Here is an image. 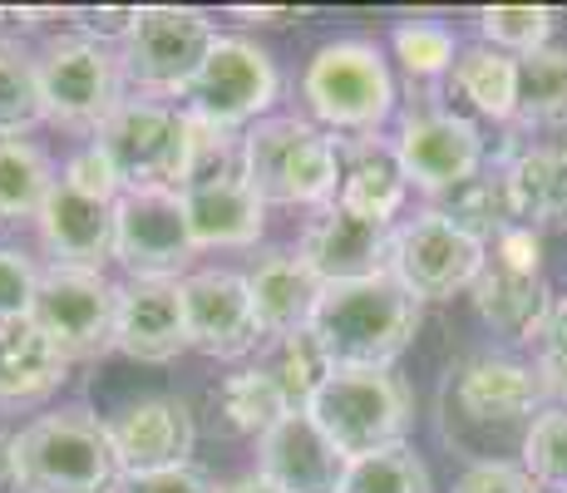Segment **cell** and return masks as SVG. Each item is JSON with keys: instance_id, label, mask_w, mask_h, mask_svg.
Masks as SVG:
<instances>
[{"instance_id": "cell-32", "label": "cell", "mask_w": 567, "mask_h": 493, "mask_svg": "<svg viewBox=\"0 0 567 493\" xmlns=\"http://www.w3.org/2000/svg\"><path fill=\"white\" fill-rule=\"evenodd\" d=\"M277 346V356H271V376H277V386L287 390V400H291V410H311V400L326 390V380L336 376V366H331V356H326V346L316 341V331L307 326V331H291V336H281V341H271Z\"/></svg>"}, {"instance_id": "cell-35", "label": "cell", "mask_w": 567, "mask_h": 493, "mask_svg": "<svg viewBox=\"0 0 567 493\" xmlns=\"http://www.w3.org/2000/svg\"><path fill=\"white\" fill-rule=\"evenodd\" d=\"M478 25H484V45L518 54L523 60V54L548 50L553 10H543V6H488L484 16H478Z\"/></svg>"}, {"instance_id": "cell-11", "label": "cell", "mask_w": 567, "mask_h": 493, "mask_svg": "<svg viewBox=\"0 0 567 493\" xmlns=\"http://www.w3.org/2000/svg\"><path fill=\"white\" fill-rule=\"evenodd\" d=\"M213 45L217 30L203 10L148 6L124 40V74L148 94H188Z\"/></svg>"}, {"instance_id": "cell-18", "label": "cell", "mask_w": 567, "mask_h": 493, "mask_svg": "<svg viewBox=\"0 0 567 493\" xmlns=\"http://www.w3.org/2000/svg\"><path fill=\"white\" fill-rule=\"evenodd\" d=\"M114 350L144 366H168L188 350V321H183V281L134 277L118 287V331Z\"/></svg>"}, {"instance_id": "cell-29", "label": "cell", "mask_w": 567, "mask_h": 493, "mask_svg": "<svg viewBox=\"0 0 567 493\" xmlns=\"http://www.w3.org/2000/svg\"><path fill=\"white\" fill-rule=\"evenodd\" d=\"M454 90L484 119H518V60L494 45H468L454 60Z\"/></svg>"}, {"instance_id": "cell-3", "label": "cell", "mask_w": 567, "mask_h": 493, "mask_svg": "<svg viewBox=\"0 0 567 493\" xmlns=\"http://www.w3.org/2000/svg\"><path fill=\"white\" fill-rule=\"evenodd\" d=\"M124 469L109 430L90 410L40 414L16 434V489L20 493H114Z\"/></svg>"}, {"instance_id": "cell-23", "label": "cell", "mask_w": 567, "mask_h": 493, "mask_svg": "<svg viewBox=\"0 0 567 493\" xmlns=\"http://www.w3.org/2000/svg\"><path fill=\"white\" fill-rule=\"evenodd\" d=\"M247 291H252L257 321H261L267 341L307 331L316 316V301H321V281H316V271L297 251H271V257H261L252 267V277H247Z\"/></svg>"}, {"instance_id": "cell-8", "label": "cell", "mask_w": 567, "mask_h": 493, "mask_svg": "<svg viewBox=\"0 0 567 493\" xmlns=\"http://www.w3.org/2000/svg\"><path fill=\"white\" fill-rule=\"evenodd\" d=\"M277 94L281 74L267 50L243 35H217V45L207 50L198 80L188 90V114L223 129V134H237L247 124H261V114L277 104Z\"/></svg>"}, {"instance_id": "cell-7", "label": "cell", "mask_w": 567, "mask_h": 493, "mask_svg": "<svg viewBox=\"0 0 567 493\" xmlns=\"http://www.w3.org/2000/svg\"><path fill=\"white\" fill-rule=\"evenodd\" d=\"M40 99H45V124L80 129V134H100L124 104V64L109 54L100 40H54L35 60Z\"/></svg>"}, {"instance_id": "cell-26", "label": "cell", "mask_w": 567, "mask_h": 493, "mask_svg": "<svg viewBox=\"0 0 567 493\" xmlns=\"http://www.w3.org/2000/svg\"><path fill=\"white\" fill-rule=\"evenodd\" d=\"M474 306L498 336H514V341L543 336V326L553 316V296L543 287V277H523V271L494 267V261L474 281Z\"/></svg>"}, {"instance_id": "cell-6", "label": "cell", "mask_w": 567, "mask_h": 493, "mask_svg": "<svg viewBox=\"0 0 567 493\" xmlns=\"http://www.w3.org/2000/svg\"><path fill=\"white\" fill-rule=\"evenodd\" d=\"M301 99L321 124L346 134H375L395 109V80L375 40H331L311 54Z\"/></svg>"}, {"instance_id": "cell-45", "label": "cell", "mask_w": 567, "mask_h": 493, "mask_svg": "<svg viewBox=\"0 0 567 493\" xmlns=\"http://www.w3.org/2000/svg\"><path fill=\"white\" fill-rule=\"evenodd\" d=\"M16 484V434L0 430V489Z\"/></svg>"}, {"instance_id": "cell-13", "label": "cell", "mask_w": 567, "mask_h": 493, "mask_svg": "<svg viewBox=\"0 0 567 493\" xmlns=\"http://www.w3.org/2000/svg\"><path fill=\"white\" fill-rule=\"evenodd\" d=\"M395 158H400V168H405L410 188L444 197L484 168V134H478L474 119L434 104L400 124Z\"/></svg>"}, {"instance_id": "cell-10", "label": "cell", "mask_w": 567, "mask_h": 493, "mask_svg": "<svg viewBox=\"0 0 567 493\" xmlns=\"http://www.w3.org/2000/svg\"><path fill=\"white\" fill-rule=\"evenodd\" d=\"M488 267V247L440 213H424L414 223L395 227V251H390V277L405 287L414 301H450L460 291H474V281Z\"/></svg>"}, {"instance_id": "cell-38", "label": "cell", "mask_w": 567, "mask_h": 493, "mask_svg": "<svg viewBox=\"0 0 567 493\" xmlns=\"http://www.w3.org/2000/svg\"><path fill=\"white\" fill-rule=\"evenodd\" d=\"M60 183H64L70 193L90 197V203H118V197H124V183H118L114 163H109V153H104L100 144L74 148L70 158H64Z\"/></svg>"}, {"instance_id": "cell-42", "label": "cell", "mask_w": 567, "mask_h": 493, "mask_svg": "<svg viewBox=\"0 0 567 493\" xmlns=\"http://www.w3.org/2000/svg\"><path fill=\"white\" fill-rule=\"evenodd\" d=\"M494 267H508V271H523V277H543V243L533 227H508L504 237L494 243Z\"/></svg>"}, {"instance_id": "cell-33", "label": "cell", "mask_w": 567, "mask_h": 493, "mask_svg": "<svg viewBox=\"0 0 567 493\" xmlns=\"http://www.w3.org/2000/svg\"><path fill=\"white\" fill-rule=\"evenodd\" d=\"M35 124H45L35 64L20 50L0 45V138H25Z\"/></svg>"}, {"instance_id": "cell-46", "label": "cell", "mask_w": 567, "mask_h": 493, "mask_svg": "<svg viewBox=\"0 0 567 493\" xmlns=\"http://www.w3.org/2000/svg\"><path fill=\"white\" fill-rule=\"evenodd\" d=\"M223 493H281V489H277V484H267L261 474H247V479H233V484H227Z\"/></svg>"}, {"instance_id": "cell-19", "label": "cell", "mask_w": 567, "mask_h": 493, "mask_svg": "<svg viewBox=\"0 0 567 493\" xmlns=\"http://www.w3.org/2000/svg\"><path fill=\"white\" fill-rule=\"evenodd\" d=\"M35 223L54 267L104 271V261H114V247H118L114 203H90V197L70 193L64 183H54L50 203L40 207Z\"/></svg>"}, {"instance_id": "cell-17", "label": "cell", "mask_w": 567, "mask_h": 493, "mask_svg": "<svg viewBox=\"0 0 567 493\" xmlns=\"http://www.w3.org/2000/svg\"><path fill=\"white\" fill-rule=\"evenodd\" d=\"M257 454V474L281 493H341L346 469H351V459L316 430L307 410H291L277 430L261 434Z\"/></svg>"}, {"instance_id": "cell-1", "label": "cell", "mask_w": 567, "mask_h": 493, "mask_svg": "<svg viewBox=\"0 0 567 493\" xmlns=\"http://www.w3.org/2000/svg\"><path fill=\"white\" fill-rule=\"evenodd\" d=\"M311 331L336 370H390L420 331V301L395 277L321 287Z\"/></svg>"}, {"instance_id": "cell-31", "label": "cell", "mask_w": 567, "mask_h": 493, "mask_svg": "<svg viewBox=\"0 0 567 493\" xmlns=\"http://www.w3.org/2000/svg\"><path fill=\"white\" fill-rule=\"evenodd\" d=\"M518 124L567 129V50H538L518 60Z\"/></svg>"}, {"instance_id": "cell-25", "label": "cell", "mask_w": 567, "mask_h": 493, "mask_svg": "<svg viewBox=\"0 0 567 493\" xmlns=\"http://www.w3.org/2000/svg\"><path fill=\"white\" fill-rule=\"evenodd\" d=\"M508 197H514L518 227H567V138L563 144H543L528 153H514L504 163Z\"/></svg>"}, {"instance_id": "cell-37", "label": "cell", "mask_w": 567, "mask_h": 493, "mask_svg": "<svg viewBox=\"0 0 567 493\" xmlns=\"http://www.w3.org/2000/svg\"><path fill=\"white\" fill-rule=\"evenodd\" d=\"M390 45H395V60L405 64L414 80H434V74L454 70V60H460L454 35L444 25H430V20H410V25H400Z\"/></svg>"}, {"instance_id": "cell-41", "label": "cell", "mask_w": 567, "mask_h": 493, "mask_svg": "<svg viewBox=\"0 0 567 493\" xmlns=\"http://www.w3.org/2000/svg\"><path fill=\"white\" fill-rule=\"evenodd\" d=\"M454 493H543V489H538V479H533L528 469L488 459V464L464 469L460 484H454Z\"/></svg>"}, {"instance_id": "cell-9", "label": "cell", "mask_w": 567, "mask_h": 493, "mask_svg": "<svg viewBox=\"0 0 567 493\" xmlns=\"http://www.w3.org/2000/svg\"><path fill=\"white\" fill-rule=\"evenodd\" d=\"M30 321L64 350V360H100L104 350H114L118 287L104 271L50 267L45 277H40Z\"/></svg>"}, {"instance_id": "cell-2", "label": "cell", "mask_w": 567, "mask_h": 493, "mask_svg": "<svg viewBox=\"0 0 567 493\" xmlns=\"http://www.w3.org/2000/svg\"><path fill=\"white\" fill-rule=\"evenodd\" d=\"M243 178L261 203L321 213L341 188V153L307 119H261L243 134Z\"/></svg>"}, {"instance_id": "cell-22", "label": "cell", "mask_w": 567, "mask_h": 493, "mask_svg": "<svg viewBox=\"0 0 567 493\" xmlns=\"http://www.w3.org/2000/svg\"><path fill=\"white\" fill-rule=\"evenodd\" d=\"M341 153V188H336V207L365 217V223H390L410 193V178L395 158V144H380L375 134L346 138L336 144Z\"/></svg>"}, {"instance_id": "cell-5", "label": "cell", "mask_w": 567, "mask_h": 493, "mask_svg": "<svg viewBox=\"0 0 567 493\" xmlns=\"http://www.w3.org/2000/svg\"><path fill=\"white\" fill-rule=\"evenodd\" d=\"M94 144L109 153L124 193L173 188L183 193L193 173V119L188 109H168L158 99H124L114 119L94 134Z\"/></svg>"}, {"instance_id": "cell-14", "label": "cell", "mask_w": 567, "mask_h": 493, "mask_svg": "<svg viewBox=\"0 0 567 493\" xmlns=\"http://www.w3.org/2000/svg\"><path fill=\"white\" fill-rule=\"evenodd\" d=\"M183 321H188V350L207 360H243L267 341L247 277L237 271H188L183 277Z\"/></svg>"}, {"instance_id": "cell-21", "label": "cell", "mask_w": 567, "mask_h": 493, "mask_svg": "<svg viewBox=\"0 0 567 493\" xmlns=\"http://www.w3.org/2000/svg\"><path fill=\"white\" fill-rule=\"evenodd\" d=\"M188 207L193 243L203 247H252L267 227V203L252 193L243 173H223V178H198L183 188Z\"/></svg>"}, {"instance_id": "cell-44", "label": "cell", "mask_w": 567, "mask_h": 493, "mask_svg": "<svg viewBox=\"0 0 567 493\" xmlns=\"http://www.w3.org/2000/svg\"><path fill=\"white\" fill-rule=\"evenodd\" d=\"M138 25V10L134 6H118V10H80V30L84 40H128Z\"/></svg>"}, {"instance_id": "cell-28", "label": "cell", "mask_w": 567, "mask_h": 493, "mask_svg": "<svg viewBox=\"0 0 567 493\" xmlns=\"http://www.w3.org/2000/svg\"><path fill=\"white\" fill-rule=\"evenodd\" d=\"M50 153L30 138H0V223H25L40 217V207L54 193Z\"/></svg>"}, {"instance_id": "cell-39", "label": "cell", "mask_w": 567, "mask_h": 493, "mask_svg": "<svg viewBox=\"0 0 567 493\" xmlns=\"http://www.w3.org/2000/svg\"><path fill=\"white\" fill-rule=\"evenodd\" d=\"M45 271L20 247H0V321H20L35 311V291Z\"/></svg>"}, {"instance_id": "cell-24", "label": "cell", "mask_w": 567, "mask_h": 493, "mask_svg": "<svg viewBox=\"0 0 567 493\" xmlns=\"http://www.w3.org/2000/svg\"><path fill=\"white\" fill-rule=\"evenodd\" d=\"M70 376L64 350L30 316L0 321V404H35L54 394Z\"/></svg>"}, {"instance_id": "cell-20", "label": "cell", "mask_w": 567, "mask_h": 493, "mask_svg": "<svg viewBox=\"0 0 567 493\" xmlns=\"http://www.w3.org/2000/svg\"><path fill=\"white\" fill-rule=\"evenodd\" d=\"M548 386L543 376H533L528 366L504 356H478L468 360L454 380V404L464 410V420L474 424H514V420H538Z\"/></svg>"}, {"instance_id": "cell-16", "label": "cell", "mask_w": 567, "mask_h": 493, "mask_svg": "<svg viewBox=\"0 0 567 493\" xmlns=\"http://www.w3.org/2000/svg\"><path fill=\"white\" fill-rule=\"evenodd\" d=\"M390 251H395V227L365 223V217L346 213V207H321L307 227H301L297 257L316 271L321 287H346V281L390 277Z\"/></svg>"}, {"instance_id": "cell-43", "label": "cell", "mask_w": 567, "mask_h": 493, "mask_svg": "<svg viewBox=\"0 0 567 493\" xmlns=\"http://www.w3.org/2000/svg\"><path fill=\"white\" fill-rule=\"evenodd\" d=\"M128 493H223L198 469H168V474H148V479H128Z\"/></svg>"}, {"instance_id": "cell-12", "label": "cell", "mask_w": 567, "mask_h": 493, "mask_svg": "<svg viewBox=\"0 0 567 493\" xmlns=\"http://www.w3.org/2000/svg\"><path fill=\"white\" fill-rule=\"evenodd\" d=\"M114 223H118L114 257L128 267V277L178 281L188 271V261L198 257L188 207H183V193H173V188L124 193L114 203Z\"/></svg>"}, {"instance_id": "cell-47", "label": "cell", "mask_w": 567, "mask_h": 493, "mask_svg": "<svg viewBox=\"0 0 567 493\" xmlns=\"http://www.w3.org/2000/svg\"><path fill=\"white\" fill-rule=\"evenodd\" d=\"M237 16H247V20H267V25H287V20H297V10H237Z\"/></svg>"}, {"instance_id": "cell-27", "label": "cell", "mask_w": 567, "mask_h": 493, "mask_svg": "<svg viewBox=\"0 0 567 493\" xmlns=\"http://www.w3.org/2000/svg\"><path fill=\"white\" fill-rule=\"evenodd\" d=\"M434 213L450 217V223L460 227V233L474 237V243L494 247L508 227H518L514 197H508V178H504V163H498V168H478L468 183H460L454 193H444Z\"/></svg>"}, {"instance_id": "cell-34", "label": "cell", "mask_w": 567, "mask_h": 493, "mask_svg": "<svg viewBox=\"0 0 567 493\" xmlns=\"http://www.w3.org/2000/svg\"><path fill=\"white\" fill-rule=\"evenodd\" d=\"M341 493H430V469L410 444H400L385 454L351 459Z\"/></svg>"}, {"instance_id": "cell-15", "label": "cell", "mask_w": 567, "mask_h": 493, "mask_svg": "<svg viewBox=\"0 0 567 493\" xmlns=\"http://www.w3.org/2000/svg\"><path fill=\"white\" fill-rule=\"evenodd\" d=\"M114 459L124 479L168 474V469H188V454L198 444V424H193L188 400L178 394H144V400L124 404L114 420H104Z\"/></svg>"}, {"instance_id": "cell-4", "label": "cell", "mask_w": 567, "mask_h": 493, "mask_svg": "<svg viewBox=\"0 0 567 493\" xmlns=\"http://www.w3.org/2000/svg\"><path fill=\"white\" fill-rule=\"evenodd\" d=\"M307 414L346 459H370L410 440L414 400L395 370H336Z\"/></svg>"}, {"instance_id": "cell-30", "label": "cell", "mask_w": 567, "mask_h": 493, "mask_svg": "<svg viewBox=\"0 0 567 493\" xmlns=\"http://www.w3.org/2000/svg\"><path fill=\"white\" fill-rule=\"evenodd\" d=\"M217 404H223V420L233 424L237 434H257V440L261 434H271L291 414L287 390L277 386V376H271L267 366H252V370L227 376L223 390H217Z\"/></svg>"}, {"instance_id": "cell-40", "label": "cell", "mask_w": 567, "mask_h": 493, "mask_svg": "<svg viewBox=\"0 0 567 493\" xmlns=\"http://www.w3.org/2000/svg\"><path fill=\"white\" fill-rule=\"evenodd\" d=\"M543 386H548V394H567V291L553 301V316L548 326H543Z\"/></svg>"}, {"instance_id": "cell-36", "label": "cell", "mask_w": 567, "mask_h": 493, "mask_svg": "<svg viewBox=\"0 0 567 493\" xmlns=\"http://www.w3.org/2000/svg\"><path fill=\"white\" fill-rule=\"evenodd\" d=\"M523 469L538 489H567V404H553L523 434Z\"/></svg>"}]
</instances>
